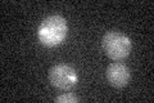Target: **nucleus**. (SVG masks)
Returning a JSON list of instances; mask_svg holds the SVG:
<instances>
[{
    "label": "nucleus",
    "instance_id": "obj_1",
    "mask_svg": "<svg viewBox=\"0 0 154 103\" xmlns=\"http://www.w3.org/2000/svg\"><path fill=\"white\" fill-rule=\"evenodd\" d=\"M67 32H68V24L66 19L58 14H51L45 17L38 24L37 37L42 45L53 48L64 41Z\"/></svg>",
    "mask_w": 154,
    "mask_h": 103
},
{
    "label": "nucleus",
    "instance_id": "obj_2",
    "mask_svg": "<svg viewBox=\"0 0 154 103\" xmlns=\"http://www.w3.org/2000/svg\"><path fill=\"white\" fill-rule=\"evenodd\" d=\"M102 47L109 58L114 61H122L131 53L132 41L126 34L117 30H110L103 35Z\"/></svg>",
    "mask_w": 154,
    "mask_h": 103
},
{
    "label": "nucleus",
    "instance_id": "obj_3",
    "mask_svg": "<svg viewBox=\"0 0 154 103\" xmlns=\"http://www.w3.org/2000/svg\"><path fill=\"white\" fill-rule=\"evenodd\" d=\"M49 81L53 88L67 92L75 88L79 81V75L73 67L66 63H58L49 70Z\"/></svg>",
    "mask_w": 154,
    "mask_h": 103
},
{
    "label": "nucleus",
    "instance_id": "obj_4",
    "mask_svg": "<svg viewBox=\"0 0 154 103\" xmlns=\"http://www.w3.org/2000/svg\"><path fill=\"white\" fill-rule=\"evenodd\" d=\"M107 80L114 88H123L131 80V71L125 63H110L107 68Z\"/></svg>",
    "mask_w": 154,
    "mask_h": 103
},
{
    "label": "nucleus",
    "instance_id": "obj_5",
    "mask_svg": "<svg viewBox=\"0 0 154 103\" xmlns=\"http://www.w3.org/2000/svg\"><path fill=\"white\" fill-rule=\"evenodd\" d=\"M79 101H80V98L75 94H72V93H64V94L57 97L54 99V102L57 103H76Z\"/></svg>",
    "mask_w": 154,
    "mask_h": 103
}]
</instances>
